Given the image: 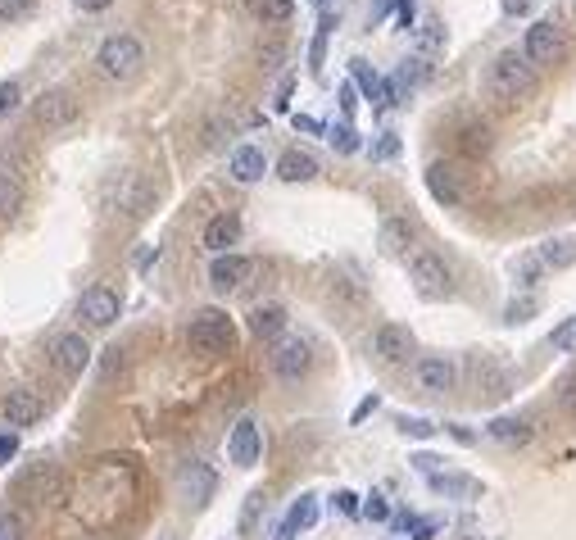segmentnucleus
<instances>
[{
  "mask_svg": "<svg viewBox=\"0 0 576 540\" xmlns=\"http://www.w3.org/2000/svg\"><path fill=\"white\" fill-rule=\"evenodd\" d=\"M490 91H495L499 100H518L527 96L531 87H536V64H531L522 50H504V55L490 64Z\"/></svg>",
  "mask_w": 576,
  "mask_h": 540,
  "instance_id": "obj_1",
  "label": "nucleus"
},
{
  "mask_svg": "<svg viewBox=\"0 0 576 540\" xmlns=\"http://www.w3.org/2000/svg\"><path fill=\"white\" fill-rule=\"evenodd\" d=\"M96 64H100V73H105V78L127 82V78H137V73H141V64H146V50H141V41L132 37V32H114V37H105Z\"/></svg>",
  "mask_w": 576,
  "mask_h": 540,
  "instance_id": "obj_2",
  "label": "nucleus"
},
{
  "mask_svg": "<svg viewBox=\"0 0 576 540\" xmlns=\"http://www.w3.org/2000/svg\"><path fill=\"white\" fill-rule=\"evenodd\" d=\"M186 341H191V350L196 354H227L236 345V332H232V318L223 314V309H200L196 318H191V327H186Z\"/></svg>",
  "mask_w": 576,
  "mask_h": 540,
  "instance_id": "obj_3",
  "label": "nucleus"
},
{
  "mask_svg": "<svg viewBox=\"0 0 576 540\" xmlns=\"http://www.w3.org/2000/svg\"><path fill=\"white\" fill-rule=\"evenodd\" d=\"M409 277H413V286H418V295H427V300H445V295L454 291V277H450V268H445V259L431 255V250L409 255Z\"/></svg>",
  "mask_w": 576,
  "mask_h": 540,
  "instance_id": "obj_4",
  "label": "nucleus"
},
{
  "mask_svg": "<svg viewBox=\"0 0 576 540\" xmlns=\"http://www.w3.org/2000/svg\"><path fill=\"white\" fill-rule=\"evenodd\" d=\"M522 55L531 59V64H558V59L567 55V37H563V28H558L554 19H536L527 28V41H522Z\"/></svg>",
  "mask_w": 576,
  "mask_h": 540,
  "instance_id": "obj_5",
  "label": "nucleus"
},
{
  "mask_svg": "<svg viewBox=\"0 0 576 540\" xmlns=\"http://www.w3.org/2000/svg\"><path fill=\"white\" fill-rule=\"evenodd\" d=\"M268 364H273L277 377L300 382V377L313 368V345L304 341V336H282V341L273 345V354H268Z\"/></svg>",
  "mask_w": 576,
  "mask_h": 540,
  "instance_id": "obj_6",
  "label": "nucleus"
},
{
  "mask_svg": "<svg viewBox=\"0 0 576 540\" xmlns=\"http://www.w3.org/2000/svg\"><path fill=\"white\" fill-rule=\"evenodd\" d=\"M454 364L450 359H440V354H427V359H418L413 364V382H418V391L427 395H450L454 391Z\"/></svg>",
  "mask_w": 576,
  "mask_h": 540,
  "instance_id": "obj_7",
  "label": "nucleus"
},
{
  "mask_svg": "<svg viewBox=\"0 0 576 540\" xmlns=\"http://www.w3.org/2000/svg\"><path fill=\"white\" fill-rule=\"evenodd\" d=\"M259 454H264V436H259V427H254L250 418H241V423L232 427V436H227V459H232L236 468H254Z\"/></svg>",
  "mask_w": 576,
  "mask_h": 540,
  "instance_id": "obj_8",
  "label": "nucleus"
},
{
  "mask_svg": "<svg viewBox=\"0 0 576 540\" xmlns=\"http://www.w3.org/2000/svg\"><path fill=\"white\" fill-rule=\"evenodd\" d=\"M50 359H55L59 373L78 377L82 368L91 364V345L82 341V332H64V336H55V345H50Z\"/></svg>",
  "mask_w": 576,
  "mask_h": 540,
  "instance_id": "obj_9",
  "label": "nucleus"
},
{
  "mask_svg": "<svg viewBox=\"0 0 576 540\" xmlns=\"http://www.w3.org/2000/svg\"><path fill=\"white\" fill-rule=\"evenodd\" d=\"M372 350H377V359H386V364H404L413 354V332L404 323H381L377 336H372Z\"/></svg>",
  "mask_w": 576,
  "mask_h": 540,
  "instance_id": "obj_10",
  "label": "nucleus"
},
{
  "mask_svg": "<svg viewBox=\"0 0 576 540\" xmlns=\"http://www.w3.org/2000/svg\"><path fill=\"white\" fill-rule=\"evenodd\" d=\"M422 182H427V191H431V200L436 205H459L463 200V177L454 173V164H427V173H422Z\"/></svg>",
  "mask_w": 576,
  "mask_h": 540,
  "instance_id": "obj_11",
  "label": "nucleus"
},
{
  "mask_svg": "<svg viewBox=\"0 0 576 540\" xmlns=\"http://www.w3.org/2000/svg\"><path fill=\"white\" fill-rule=\"evenodd\" d=\"M23 495H28L32 504H64L69 486H64V477H59L55 468H46V463H41L37 472H28V477H23Z\"/></svg>",
  "mask_w": 576,
  "mask_h": 540,
  "instance_id": "obj_12",
  "label": "nucleus"
},
{
  "mask_svg": "<svg viewBox=\"0 0 576 540\" xmlns=\"http://www.w3.org/2000/svg\"><path fill=\"white\" fill-rule=\"evenodd\" d=\"M78 118V100L69 91H41L37 96V123L41 128H69Z\"/></svg>",
  "mask_w": 576,
  "mask_h": 540,
  "instance_id": "obj_13",
  "label": "nucleus"
},
{
  "mask_svg": "<svg viewBox=\"0 0 576 540\" xmlns=\"http://www.w3.org/2000/svg\"><path fill=\"white\" fill-rule=\"evenodd\" d=\"M118 309H123V305H118V295L109 291V286H91V291L82 295L78 314L87 318L91 327H109V323H114V318H118Z\"/></svg>",
  "mask_w": 576,
  "mask_h": 540,
  "instance_id": "obj_14",
  "label": "nucleus"
},
{
  "mask_svg": "<svg viewBox=\"0 0 576 540\" xmlns=\"http://www.w3.org/2000/svg\"><path fill=\"white\" fill-rule=\"evenodd\" d=\"M250 259L245 255H214V264H209V282H214V291H236V286L250 277Z\"/></svg>",
  "mask_w": 576,
  "mask_h": 540,
  "instance_id": "obj_15",
  "label": "nucleus"
},
{
  "mask_svg": "<svg viewBox=\"0 0 576 540\" xmlns=\"http://www.w3.org/2000/svg\"><path fill=\"white\" fill-rule=\"evenodd\" d=\"M227 173L241 182V187H250V182H259V177L268 173V159L259 146H236L232 150V164H227Z\"/></svg>",
  "mask_w": 576,
  "mask_h": 540,
  "instance_id": "obj_16",
  "label": "nucleus"
},
{
  "mask_svg": "<svg viewBox=\"0 0 576 540\" xmlns=\"http://www.w3.org/2000/svg\"><path fill=\"white\" fill-rule=\"evenodd\" d=\"M236 241H241V218H236V214L209 218V227H205V246L214 250V255H232Z\"/></svg>",
  "mask_w": 576,
  "mask_h": 540,
  "instance_id": "obj_17",
  "label": "nucleus"
},
{
  "mask_svg": "<svg viewBox=\"0 0 576 540\" xmlns=\"http://www.w3.org/2000/svg\"><path fill=\"white\" fill-rule=\"evenodd\" d=\"M377 246H381V255L404 259V255H409V246H413V223H409V218H386L381 232H377Z\"/></svg>",
  "mask_w": 576,
  "mask_h": 540,
  "instance_id": "obj_18",
  "label": "nucleus"
},
{
  "mask_svg": "<svg viewBox=\"0 0 576 540\" xmlns=\"http://www.w3.org/2000/svg\"><path fill=\"white\" fill-rule=\"evenodd\" d=\"M313 527H318V495L304 491L300 500L291 504V513H286V522H282V540H295L300 531H313Z\"/></svg>",
  "mask_w": 576,
  "mask_h": 540,
  "instance_id": "obj_19",
  "label": "nucleus"
},
{
  "mask_svg": "<svg viewBox=\"0 0 576 540\" xmlns=\"http://www.w3.org/2000/svg\"><path fill=\"white\" fill-rule=\"evenodd\" d=\"M486 436L495 445H527L531 436H536V427H531L527 418H513V413H504V418H490V423H486Z\"/></svg>",
  "mask_w": 576,
  "mask_h": 540,
  "instance_id": "obj_20",
  "label": "nucleus"
},
{
  "mask_svg": "<svg viewBox=\"0 0 576 540\" xmlns=\"http://www.w3.org/2000/svg\"><path fill=\"white\" fill-rule=\"evenodd\" d=\"M0 409H5V423H10V427H32L41 418V400L32 391H23V386L5 395V404H0Z\"/></svg>",
  "mask_w": 576,
  "mask_h": 540,
  "instance_id": "obj_21",
  "label": "nucleus"
},
{
  "mask_svg": "<svg viewBox=\"0 0 576 540\" xmlns=\"http://www.w3.org/2000/svg\"><path fill=\"white\" fill-rule=\"evenodd\" d=\"M277 177H282V182H313V177H318V159H313L309 150H286V155L277 159Z\"/></svg>",
  "mask_w": 576,
  "mask_h": 540,
  "instance_id": "obj_22",
  "label": "nucleus"
},
{
  "mask_svg": "<svg viewBox=\"0 0 576 540\" xmlns=\"http://www.w3.org/2000/svg\"><path fill=\"white\" fill-rule=\"evenodd\" d=\"M431 491L468 500V495H481V482H477V477H468V472H436V477H431Z\"/></svg>",
  "mask_w": 576,
  "mask_h": 540,
  "instance_id": "obj_23",
  "label": "nucleus"
},
{
  "mask_svg": "<svg viewBox=\"0 0 576 540\" xmlns=\"http://www.w3.org/2000/svg\"><path fill=\"white\" fill-rule=\"evenodd\" d=\"M250 332L264 336V341L282 336V332H286V309H282V305H259V309L250 314Z\"/></svg>",
  "mask_w": 576,
  "mask_h": 540,
  "instance_id": "obj_24",
  "label": "nucleus"
},
{
  "mask_svg": "<svg viewBox=\"0 0 576 540\" xmlns=\"http://www.w3.org/2000/svg\"><path fill=\"white\" fill-rule=\"evenodd\" d=\"M182 491L191 495L196 504H205L209 495H214V472H209L205 463H191V468H182Z\"/></svg>",
  "mask_w": 576,
  "mask_h": 540,
  "instance_id": "obj_25",
  "label": "nucleus"
},
{
  "mask_svg": "<svg viewBox=\"0 0 576 540\" xmlns=\"http://www.w3.org/2000/svg\"><path fill=\"white\" fill-rule=\"evenodd\" d=\"M536 255L545 259V268H572L576 264V241L572 236H549Z\"/></svg>",
  "mask_w": 576,
  "mask_h": 540,
  "instance_id": "obj_26",
  "label": "nucleus"
},
{
  "mask_svg": "<svg viewBox=\"0 0 576 540\" xmlns=\"http://www.w3.org/2000/svg\"><path fill=\"white\" fill-rule=\"evenodd\" d=\"M264 509H268L264 491H250V495H245V504H241V518H236V531H241V536H254V527H259Z\"/></svg>",
  "mask_w": 576,
  "mask_h": 540,
  "instance_id": "obj_27",
  "label": "nucleus"
},
{
  "mask_svg": "<svg viewBox=\"0 0 576 540\" xmlns=\"http://www.w3.org/2000/svg\"><path fill=\"white\" fill-rule=\"evenodd\" d=\"M250 14L264 23H286L295 14V0H250Z\"/></svg>",
  "mask_w": 576,
  "mask_h": 540,
  "instance_id": "obj_28",
  "label": "nucleus"
},
{
  "mask_svg": "<svg viewBox=\"0 0 576 540\" xmlns=\"http://www.w3.org/2000/svg\"><path fill=\"white\" fill-rule=\"evenodd\" d=\"M23 209V187L10 182V177H0V223H14Z\"/></svg>",
  "mask_w": 576,
  "mask_h": 540,
  "instance_id": "obj_29",
  "label": "nucleus"
},
{
  "mask_svg": "<svg viewBox=\"0 0 576 540\" xmlns=\"http://www.w3.org/2000/svg\"><path fill=\"white\" fill-rule=\"evenodd\" d=\"M459 146H463V155L481 159L490 150V128H486V123H468V128L459 132Z\"/></svg>",
  "mask_w": 576,
  "mask_h": 540,
  "instance_id": "obj_30",
  "label": "nucleus"
},
{
  "mask_svg": "<svg viewBox=\"0 0 576 540\" xmlns=\"http://www.w3.org/2000/svg\"><path fill=\"white\" fill-rule=\"evenodd\" d=\"M513 277H518V286H536L540 277H545V259L531 250V255H518L513 259Z\"/></svg>",
  "mask_w": 576,
  "mask_h": 540,
  "instance_id": "obj_31",
  "label": "nucleus"
},
{
  "mask_svg": "<svg viewBox=\"0 0 576 540\" xmlns=\"http://www.w3.org/2000/svg\"><path fill=\"white\" fill-rule=\"evenodd\" d=\"M350 73H354V87H359L363 96L372 100V105H381V78H377V73H372L368 64H363V59H354V64H350Z\"/></svg>",
  "mask_w": 576,
  "mask_h": 540,
  "instance_id": "obj_32",
  "label": "nucleus"
},
{
  "mask_svg": "<svg viewBox=\"0 0 576 540\" xmlns=\"http://www.w3.org/2000/svg\"><path fill=\"white\" fill-rule=\"evenodd\" d=\"M427 73H431V64H422V59L413 55V59H404V64H400V73H395V82H400V91H409V87H418V82L427 78Z\"/></svg>",
  "mask_w": 576,
  "mask_h": 540,
  "instance_id": "obj_33",
  "label": "nucleus"
},
{
  "mask_svg": "<svg viewBox=\"0 0 576 540\" xmlns=\"http://www.w3.org/2000/svg\"><path fill=\"white\" fill-rule=\"evenodd\" d=\"M327 141H332L341 155H354V150H359V132H354L350 123H332V128H327Z\"/></svg>",
  "mask_w": 576,
  "mask_h": 540,
  "instance_id": "obj_34",
  "label": "nucleus"
},
{
  "mask_svg": "<svg viewBox=\"0 0 576 540\" xmlns=\"http://www.w3.org/2000/svg\"><path fill=\"white\" fill-rule=\"evenodd\" d=\"M549 345H554V350H563V354H572L576 350V318H563V323L549 332Z\"/></svg>",
  "mask_w": 576,
  "mask_h": 540,
  "instance_id": "obj_35",
  "label": "nucleus"
},
{
  "mask_svg": "<svg viewBox=\"0 0 576 540\" xmlns=\"http://www.w3.org/2000/svg\"><path fill=\"white\" fill-rule=\"evenodd\" d=\"M37 10V0H0V23H23Z\"/></svg>",
  "mask_w": 576,
  "mask_h": 540,
  "instance_id": "obj_36",
  "label": "nucleus"
},
{
  "mask_svg": "<svg viewBox=\"0 0 576 540\" xmlns=\"http://www.w3.org/2000/svg\"><path fill=\"white\" fill-rule=\"evenodd\" d=\"M418 46L427 50V55H436V50L445 46V28H440L436 19H427V23H422V32H418Z\"/></svg>",
  "mask_w": 576,
  "mask_h": 540,
  "instance_id": "obj_37",
  "label": "nucleus"
},
{
  "mask_svg": "<svg viewBox=\"0 0 576 540\" xmlns=\"http://www.w3.org/2000/svg\"><path fill=\"white\" fill-rule=\"evenodd\" d=\"M400 432L413 436V441H431V436H436V423H427V418H409V413H404V418H400Z\"/></svg>",
  "mask_w": 576,
  "mask_h": 540,
  "instance_id": "obj_38",
  "label": "nucleus"
},
{
  "mask_svg": "<svg viewBox=\"0 0 576 540\" xmlns=\"http://www.w3.org/2000/svg\"><path fill=\"white\" fill-rule=\"evenodd\" d=\"M531 314H536V300H531V295H522V300H508V305H504V323H527Z\"/></svg>",
  "mask_w": 576,
  "mask_h": 540,
  "instance_id": "obj_39",
  "label": "nucleus"
},
{
  "mask_svg": "<svg viewBox=\"0 0 576 540\" xmlns=\"http://www.w3.org/2000/svg\"><path fill=\"white\" fill-rule=\"evenodd\" d=\"M19 100H23V87H19V82H0V118H10L14 114V109H19Z\"/></svg>",
  "mask_w": 576,
  "mask_h": 540,
  "instance_id": "obj_40",
  "label": "nucleus"
},
{
  "mask_svg": "<svg viewBox=\"0 0 576 540\" xmlns=\"http://www.w3.org/2000/svg\"><path fill=\"white\" fill-rule=\"evenodd\" d=\"M395 155H400V137L381 132V141H372V159H395Z\"/></svg>",
  "mask_w": 576,
  "mask_h": 540,
  "instance_id": "obj_41",
  "label": "nucleus"
},
{
  "mask_svg": "<svg viewBox=\"0 0 576 540\" xmlns=\"http://www.w3.org/2000/svg\"><path fill=\"white\" fill-rule=\"evenodd\" d=\"M0 540H23V518H19V513H0Z\"/></svg>",
  "mask_w": 576,
  "mask_h": 540,
  "instance_id": "obj_42",
  "label": "nucleus"
},
{
  "mask_svg": "<svg viewBox=\"0 0 576 540\" xmlns=\"http://www.w3.org/2000/svg\"><path fill=\"white\" fill-rule=\"evenodd\" d=\"M363 513H368L372 522H386V518H391V504H386V495H368V504H363Z\"/></svg>",
  "mask_w": 576,
  "mask_h": 540,
  "instance_id": "obj_43",
  "label": "nucleus"
},
{
  "mask_svg": "<svg viewBox=\"0 0 576 540\" xmlns=\"http://www.w3.org/2000/svg\"><path fill=\"white\" fill-rule=\"evenodd\" d=\"M440 463H445V459H440V454H413V468H418L422 477H436V472H440Z\"/></svg>",
  "mask_w": 576,
  "mask_h": 540,
  "instance_id": "obj_44",
  "label": "nucleus"
},
{
  "mask_svg": "<svg viewBox=\"0 0 576 540\" xmlns=\"http://www.w3.org/2000/svg\"><path fill=\"white\" fill-rule=\"evenodd\" d=\"M336 509H341L345 518H354V513H363V504H359V495H354V491H336Z\"/></svg>",
  "mask_w": 576,
  "mask_h": 540,
  "instance_id": "obj_45",
  "label": "nucleus"
},
{
  "mask_svg": "<svg viewBox=\"0 0 576 540\" xmlns=\"http://www.w3.org/2000/svg\"><path fill=\"white\" fill-rule=\"evenodd\" d=\"M558 400H563V409L576 418V377H567V382H563V391H558Z\"/></svg>",
  "mask_w": 576,
  "mask_h": 540,
  "instance_id": "obj_46",
  "label": "nucleus"
},
{
  "mask_svg": "<svg viewBox=\"0 0 576 540\" xmlns=\"http://www.w3.org/2000/svg\"><path fill=\"white\" fill-rule=\"evenodd\" d=\"M499 5H504V14L522 19V14H531V5H536V0H499Z\"/></svg>",
  "mask_w": 576,
  "mask_h": 540,
  "instance_id": "obj_47",
  "label": "nucleus"
},
{
  "mask_svg": "<svg viewBox=\"0 0 576 540\" xmlns=\"http://www.w3.org/2000/svg\"><path fill=\"white\" fill-rule=\"evenodd\" d=\"M14 454H19V436H0V463H10L14 459Z\"/></svg>",
  "mask_w": 576,
  "mask_h": 540,
  "instance_id": "obj_48",
  "label": "nucleus"
},
{
  "mask_svg": "<svg viewBox=\"0 0 576 540\" xmlns=\"http://www.w3.org/2000/svg\"><path fill=\"white\" fill-rule=\"evenodd\" d=\"M354 105H359V91H354V82H345V87H341V109H345V114H354Z\"/></svg>",
  "mask_w": 576,
  "mask_h": 540,
  "instance_id": "obj_49",
  "label": "nucleus"
},
{
  "mask_svg": "<svg viewBox=\"0 0 576 540\" xmlns=\"http://www.w3.org/2000/svg\"><path fill=\"white\" fill-rule=\"evenodd\" d=\"M295 128L300 132H327V123H318V118H309V114H295Z\"/></svg>",
  "mask_w": 576,
  "mask_h": 540,
  "instance_id": "obj_50",
  "label": "nucleus"
},
{
  "mask_svg": "<svg viewBox=\"0 0 576 540\" xmlns=\"http://www.w3.org/2000/svg\"><path fill=\"white\" fill-rule=\"evenodd\" d=\"M372 409H377V395H368V400H363V404H359V409H354V413H350V423H354V427H359V423H363V418H368V413H372Z\"/></svg>",
  "mask_w": 576,
  "mask_h": 540,
  "instance_id": "obj_51",
  "label": "nucleus"
},
{
  "mask_svg": "<svg viewBox=\"0 0 576 540\" xmlns=\"http://www.w3.org/2000/svg\"><path fill=\"white\" fill-rule=\"evenodd\" d=\"M450 436H454L459 445H472V441H477V432H472V427H463V423H450Z\"/></svg>",
  "mask_w": 576,
  "mask_h": 540,
  "instance_id": "obj_52",
  "label": "nucleus"
},
{
  "mask_svg": "<svg viewBox=\"0 0 576 540\" xmlns=\"http://www.w3.org/2000/svg\"><path fill=\"white\" fill-rule=\"evenodd\" d=\"M291 91H295V78H286L282 91H277V109H291Z\"/></svg>",
  "mask_w": 576,
  "mask_h": 540,
  "instance_id": "obj_53",
  "label": "nucleus"
},
{
  "mask_svg": "<svg viewBox=\"0 0 576 540\" xmlns=\"http://www.w3.org/2000/svg\"><path fill=\"white\" fill-rule=\"evenodd\" d=\"M114 0H78V10H87V14H100V10H109Z\"/></svg>",
  "mask_w": 576,
  "mask_h": 540,
  "instance_id": "obj_54",
  "label": "nucleus"
},
{
  "mask_svg": "<svg viewBox=\"0 0 576 540\" xmlns=\"http://www.w3.org/2000/svg\"><path fill=\"white\" fill-rule=\"evenodd\" d=\"M155 259H159V250H155V246H150V250H141V259H137V268H150V264H155Z\"/></svg>",
  "mask_w": 576,
  "mask_h": 540,
  "instance_id": "obj_55",
  "label": "nucleus"
},
{
  "mask_svg": "<svg viewBox=\"0 0 576 540\" xmlns=\"http://www.w3.org/2000/svg\"><path fill=\"white\" fill-rule=\"evenodd\" d=\"M431 531H436V527H418V536H413V540H436Z\"/></svg>",
  "mask_w": 576,
  "mask_h": 540,
  "instance_id": "obj_56",
  "label": "nucleus"
},
{
  "mask_svg": "<svg viewBox=\"0 0 576 540\" xmlns=\"http://www.w3.org/2000/svg\"><path fill=\"white\" fill-rule=\"evenodd\" d=\"M159 540H182V536H177V531H173V527H168V531H164V536H159Z\"/></svg>",
  "mask_w": 576,
  "mask_h": 540,
  "instance_id": "obj_57",
  "label": "nucleus"
}]
</instances>
